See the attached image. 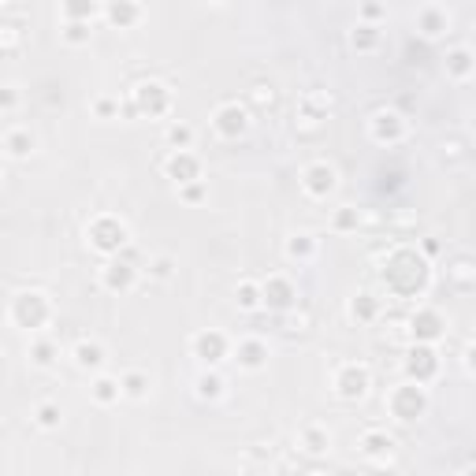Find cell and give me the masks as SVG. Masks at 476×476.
Listing matches in <instances>:
<instances>
[{"mask_svg":"<svg viewBox=\"0 0 476 476\" xmlns=\"http://www.w3.org/2000/svg\"><path fill=\"white\" fill-rule=\"evenodd\" d=\"M379 279L395 298H420L428 291V279H432V268H428V257L417 254L413 246H395L384 257V268H379Z\"/></svg>","mask_w":476,"mask_h":476,"instance_id":"6da1fadb","label":"cell"},{"mask_svg":"<svg viewBox=\"0 0 476 476\" xmlns=\"http://www.w3.org/2000/svg\"><path fill=\"white\" fill-rule=\"evenodd\" d=\"M53 316H57L53 295H49V291H37V287L19 291V295L12 298V305H8V320H12L19 331H30V336H37V331L49 327Z\"/></svg>","mask_w":476,"mask_h":476,"instance_id":"7a4b0ae2","label":"cell"},{"mask_svg":"<svg viewBox=\"0 0 476 476\" xmlns=\"http://www.w3.org/2000/svg\"><path fill=\"white\" fill-rule=\"evenodd\" d=\"M86 246L93 254H101L105 261L119 257L127 246H130V227L127 220H119L116 212H101V216H93L86 223Z\"/></svg>","mask_w":476,"mask_h":476,"instance_id":"3957f363","label":"cell"},{"mask_svg":"<svg viewBox=\"0 0 476 476\" xmlns=\"http://www.w3.org/2000/svg\"><path fill=\"white\" fill-rule=\"evenodd\" d=\"M175 98H171V89L160 82V78H146V82H138L130 89V101L123 105L127 116H150V119H164L171 112Z\"/></svg>","mask_w":476,"mask_h":476,"instance_id":"277c9868","label":"cell"},{"mask_svg":"<svg viewBox=\"0 0 476 476\" xmlns=\"http://www.w3.org/2000/svg\"><path fill=\"white\" fill-rule=\"evenodd\" d=\"M388 413L398 420V424H413L428 413V406H432V395H428V388L420 384H409V379H402V384H395L384 398Z\"/></svg>","mask_w":476,"mask_h":476,"instance_id":"5b68a950","label":"cell"},{"mask_svg":"<svg viewBox=\"0 0 476 476\" xmlns=\"http://www.w3.org/2000/svg\"><path fill=\"white\" fill-rule=\"evenodd\" d=\"M372 388V368L365 361H343L336 372H331V391L343 402H361Z\"/></svg>","mask_w":476,"mask_h":476,"instance_id":"8992f818","label":"cell"},{"mask_svg":"<svg viewBox=\"0 0 476 476\" xmlns=\"http://www.w3.org/2000/svg\"><path fill=\"white\" fill-rule=\"evenodd\" d=\"M440 368H443V361H440L436 347H420V343H413V347L406 350V357H402L406 379H409V384H420V388L432 384V379L440 376Z\"/></svg>","mask_w":476,"mask_h":476,"instance_id":"52a82bcc","label":"cell"},{"mask_svg":"<svg viewBox=\"0 0 476 476\" xmlns=\"http://www.w3.org/2000/svg\"><path fill=\"white\" fill-rule=\"evenodd\" d=\"M190 354L202 361V368H220L231 357V336H223L220 327H205L190 339Z\"/></svg>","mask_w":476,"mask_h":476,"instance_id":"ba28073f","label":"cell"},{"mask_svg":"<svg viewBox=\"0 0 476 476\" xmlns=\"http://www.w3.org/2000/svg\"><path fill=\"white\" fill-rule=\"evenodd\" d=\"M298 305V287L291 275L283 272H272L268 279H261V309H272V313H291Z\"/></svg>","mask_w":476,"mask_h":476,"instance_id":"9c48e42d","label":"cell"},{"mask_svg":"<svg viewBox=\"0 0 476 476\" xmlns=\"http://www.w3.org/2000/svg\"><path fill=\"white\" fill-rule=\"evenodd\" d=\"M302 190H305V198H313V202H327L339 190V168L327 164V160L305 164L302 168Z\"/></svg>","mask_w":476,"mask_h":476,"instance_id":"30bf717a","label":"cell"},{"mask_svg":"<svg viewBox=\"0 0 476 476\" xmlns=\"http://www.w3.org/2000/svg\"><path fill=\"white\" fill-rule=\"evenodd\" d=\"M406 327H409V339L420 343V347H436V343L447 336V320H443V313L432 309V305H420V309L409 316Z\"/></svg>","mask_w":476,"mask_h":476,"instance_id":"8fae6325","label":"cell"},{"mask_svg":"<svg viewBox=\"0 0 476 476\" xmlns=\"http://www.w3.org/2000/svg\"><path fill=\"white\" fill-rule=\"evenodd\" d=\"M212 130H216L223 141H238V138L250 130V109L238 105V101L216 105V112H212Z\"/></svg>","mask_w":476,"mask_h":476,"instance_id":"7c38bea8","label":"cell"},{"mask_svg":"<svg viewBox=\"0 0 476 476\" xmlns=\"http://www.w3.org/2000/svg\"><path fill=\"white\" fill-rule=\"evenodd\" d=\"M406 130H409V123L395 109H379L368 119V138L376 141V146H398V141L406 138Z\"/></svg>","mask_w":476,"mask_h":476,"instance_id":"4fadbf2b","label":"cell"},{"mask_svg":"<svg viewBox=\"0 0 476 476\" xmlns=\"http://www.w3.org/2000/svg\"><path fill=\"white\" fill-rule=\"evenodd\" d=\"M138 287V268L127 257H112L101 268V291L109 295H130Z\"/></svg>","mask_w":476,"mask_h":476,"instance_id":"5bb4252c","label":"cell"},{"mask_svg":"<svg viewBox=\"0 0 476 476\" xmlns=\"http://www.w3.org/2000/svg\"><path fill=\"white\" fill-rule=\"evenodd\" d=\"M164 175H168L175 186L198 182V179H202V157H198L194 150H179V153H168V160H164Z\"/></svg>","mask_w":476,"mask_h":476,"instance_id":"9a60e30c","label":"cell"},{"mask_svg":"<svg viewBox=\"0 0 476 476\" xmlns=\"http://www.w3.org/2000/svg\"><path fill=\"white\" fill-rule=\"evenodd\" d=\"M231 357L238 361V368H246V372H261L268 365V343L257 339V336H246V339H238L231 343Z\"/></svg>","mask_w":476,"mask_h":476,"instance_id":"2e32d148","label":"cell"},{"mask_svg":"<svg viewBox=\"0 0 476 476\" xmlns=\"http://www.w3.org/2000/svg\"><path fill=\"white\" fill-rule=\"evenodd\" d=\"M34 150H37V138L30 127H8L5 138H0V153L8 160H30Z\"/></svg>","mask_w":476,"mask_h":476,"instance_id":"e0dca14e","label":"cell"},{"mask_svg":"<svg viewBox=\"0 0 476 476\" xmlns=\"http://www.w3.org/2000/svg\"><path fill=\"white\" fill-rule=\"evenodd\" d=\"M413 19H417V30H420L424 37H440V34H447L450 23H454L447 5H420Z\"/></svg>","mask_w":476,"mask_h":476,"instance_id":"ac0fdd59","label":"cell"},{"mask_svg":"<svg viewBox=\"0 0 476 476\" xmlns=\"http://www.w3.org/2000/svg\"><path fill=\"white\" fill-rule=\"evenodd\" d=\"M357 450L368 461H388L395 454V436H388L384 428H368V432H361V440H357Z\"/></svg>","mask_w":476,"mask_h":476,"instance_id":"d6986e66","label":"cell"},{"mask_svg":"<svg viewBox=\"0 0 476 476\" xmlns=\"http://www.w3.org/2000/svg\"><path fill=\"white\" fill-rule=\"evenodd\" d=\"M71 361H75V368H82V372H101L105 361H109V350H105L98 339H78V343L71 347Z\"/></svg>","mask_w":476,"mask_h":476,"instance_id":"ffe728a7","label":"cell"},{"mask_svg":"<svg viewBox=\"0 0 476 476\" xmlns=\"http://www.w3.org/2000/svg\"><path fill=\"white\" fill-rule=\"evenodd\" d=\"M327 112H331V93L305 89L302 98H298V119L302 123H320V119H327Z\"/></svg>","mask_w":476,"mask_h":476,"instance_id":"44dd1931","label":"cell"},{"mask_svg":"<svg viewBox=\"0 0 476 476\" xmlns=\"http://www.w3.org/2000/svg\"><path fill=\"white\" fill-rule=\"evenodd\" d=\"M316 250H320V243H316V234H309V231H295L287 238V246H283L287 261H295V264H309L316 257Z\"/></svg>","mask_w":476,"mask_h":476,"instance_id":"7402d4cb","label":"cell"},{"mask_svg":"<svg viewBox=\"0 0 476 476\" xmlns=\"http://www.w3.org/2000/svg\"><path fill=\"white\" fill-rule=\"evenodd\" d=\"M89 398L98 402L101 409L116 406V402L123 398V391H119V376H105V372H98V376H93V384H89Z\"/></svg>","mask_w":476,"mask_h":476,"instance_id":"603a6c76","label":"cell"},{"mask_svg":"<svg viewBox=\"0 0 476 476\" xmlns=\"http://www.w3.org/2000/svg\"><path fill=\"white\" fill-rule=\"evenodd\" d=\"M298 447H302L309 458H320V454L331 450V432H327L324 424H305L302 432H298Z\"/></svg>","mask_w":476,"mask_h":476,"instance_id":"cb8c5ba5","label":"cell"},{"mask_svg":"<svg viewBox=\"0 0 476 476\" xmlns=\"http://www.w3.org/2000/svg\"><path fill=\"white\" fill-rule=\"evenodd\" d=\"M194 395H198L202 402H216V398L227 395V379H223L216 368H202L198 379H194Z\"/></svg>","mask_w":476,"mask_h":476,"instance_id":"d4e9b609","label":"cell"},{"mask_svg":"<svg viewBox=\"0 0 476 476\" xmlns=\"http://www.w3.org/2000/svg\"><path fill=\"white\" fill-rule=\"evenodd\" d=\"M347 313H350V320H357V324H372L379 313H384V302H379L372 291H361V295L350 298Z\"/></svg>","mask_w":476,"mask_h":476,"instance_id":"484cf974","label":"cell"},{"mask_svg":"<svg viewBox=\"0 0 476 476\" xmlns=\"http://www.w3.org/2000/svg\"><path fill=\"white\" fill-rule=\"evenodd\" d=\"M472 71H476V60H472V49H469V45H458V49L447 53V75H450L454 82H469Z\"/></svg>","mask_w":476,"mask_h":476,"instance_id":"4316f807","label":"cell"},{"mask_svg":"<svg viewBox=\"0 0 476 476\" xmlns=\"http://www.w3.org/2000/svg\"><path fill=\"white\" fill-rule=\"evenodd\" d=\"M101 16H105L112 26L127 30V26L141 23V16H146V8H141V5H127V0H119V5H105V8H101Z\"/></svg>","mask_w":476,"mask_h":476,"instance_id":"83f0119b","label":"cell"},{"mask_svg":"<svg viewBox=\"0 0 476 476\" xmlns=\"http://www.w3.org/2000/svg\"><path fill=\"white\" fill-rule=\"evenodd\" d=\"M119 391H123V398H130V402H141L150 395V376L141 372V368H130V372H123L119 376Z\"/></svg>","mask_w":476,"mask_h":476,"instance_id":"f1b7e54d","label":"cell"},{"mask_svg":"<svg viewBox=\"0 0 476 476\" xmlns=\"http://www.w3.org/2000/svg\"><path fill=\"white\" fill-rule=\"evenodd\" d=\"M234 302H238V309H243V313H257L261 309V283L243 279L234 287Z\"/></svg>","mask_w":476,"mask_h":476,"instance_id":"f546056e","label":"cell"},{"mask_svg":"<svg viewBox=\"0 0 476 476\" xmlns=\"http://www.w3.org/2000/svg\"><path fill=\"white\" fill-rule=\"evenodd\" d=\"M357 227H361V209L339 205L336 212H331V231H336V234H354Z\"/></svg>","mask_w":476,"mask_h":476,"instance_id":"4dcf8cb0","label":"cell"},{"mask_svg":"<svg viewBox=\"0 0 476 476\" xmlns=\"http://www.w3.org/2000/svg\"><path fill=\"white\" fill-rule=\"evenodd\" d=\"M60 420H64L60 402H37V409H34V424L41 428V432H57Z\"/></svg>","mask_w":476,"mask_h":476,"instance_id":"1f68e13d","label":"cell"},{"mask_svg":"<svg viewBox=\"0 0 476 476\" xmlns=\"http://www.w3.org/2000/svg\"><path fill=\"white\" fill-rule=\"evenodd\" d=\"M30 361H34L37 368H53V365L60 361V347H57L53 339H34V343H30Z\"/></svg>","mask_w":476,"mask_h":476,"instance_id":"d6a6232c","label":"cell"},{"mask_svg":"<svg viewBox=\"0 0 476 476\" xmlns=\"http://www.w3.org/2000/svg\"><path fill=\"white\" fill-rule=\"evenodd\" d=\"M376 45H379V26L357 23V26L350 30V49H357V53H372Z\"/></svg>","mask_w":476,"mask_h":476,"instance_id":"836d02e7","label":"cell"},{"mask_svg":"<svg viewBox=\"0 0 476 476\" xmlns=\"http://www.w3.org/2000/svg\"><path fill=\"white\" fill-rule=\"evenodd\" d=\"M164 138H168V146H171V153H179V150H194V127L190 123H171L168 130H164Z\"/></svg>","mask_w":476,"mask_h":476,"instance_id":"e575fe53","label":"cell"},{"mask_svg":"<svg viewBox=\"0 0 476 476\" xmlns=\"http://www.w3.org/2000/svg\"><path fill=\"white\" fill-rule=\"evenodd\" d=\"M98 16H101L98 5H64V8H60V19H64V23H93Z\"/></svg>","mask_w":476,"mask_h":476,"instance_id":"d590c367","label":"cell"},{"mask_svg":"<svg viewBox=\"0 0 476 476\" xmlns=\"http://www.w3.org/2000/svg\"><path fill=\"white\" fill-rule=\"evenodd\" d=\"M205 198H209V179H198V182L179 186V202H182V205H202Z\"/></svg>","mask_w":476,"mask_h":476,"instance_id":"8d00e7d4","label":"cell"},{"mask_svg":"<svg viewBox=\"0 0 476 476\" xmlns=\"http://www.w3.org/2000/svg\"><path fill=\"white\" fill-rule=\"evenodd\" d=\"M89 34H93V23H64L60 37L67 45H89Z\"/></svg>","mask_w":476,"mask_h":476,"instance_id":"74e56055","label":"cell"},{"mask_svg":"<svg viewBox=\"0 0 476 476\" xmlns=\"http://www.w3.org/2000/svg\"><path fill=\"white\" fill-rule=\"evenodd\" d=\"M175 264H179V261H175L171 254H157V257L150 261V279H160V283L171 279V275H175Z\"/></svg>","mask_w":476,"mask_h":476,"instance_id":"f35d334b","label":"cell"},{"mask_svg":"<svg viewBox=\"0 0 476 476\" xmlns=\"http://www.w3.org/2000/svg\"><path fill=\"white\" fill-rule=\"evenodd\" d=\"M119 112H123L119 98H98V101H93V116H98V119H119Z\"/></svg>","mask_w":476,"mask_h":476,"instance_id":"ab89813d","label":"cell"},{"mask_svg":"<svg viewBox=\"0 0 476 476\" xmlns=\"http://www.w3.org/2000/svg\"><path fill=\"white\" fill-rule=\"evenodd\" d=\"M19 101H23L19 86H0V112H16V109H19Z\"/></svg>","mask_w":476,"mask_h":476,"instance_id":"60d3db41","label":"cell"},{"mask_svg":"<svg viewBox=\"0 0 476 476\" xmlns=\"http://www.w3.org/2000/svg\"><path fill=\"white\" fill-rule=\"evenodd\" d=\"M384 16H388V8H384V5H361V19H365L368 26H372L376 19H384Z\"/></svg>","mask_w":476,"mask_h":476,"instance_id":"b9f144b4","label":"cell"},{"mask_svg":"<svg viewBox=\"0 0 476 476\" xmlns=\"http://www.w3.org/2000/svg\"><path fill=\"white\" fill-rule=\"evenodd\" d=\"M254 101H257V105H272V101H275L272 86H254Z\"/></svg>","mask_w":476,"mask_h":476,"instance_id":"7bdbcfd3","label":"cell"},{"mask_svg":"<svg viewBox=\"0 0 476 476\" xmlns=\"http://www.w3.org/2000/svg\"><path fill=\"white\" fill-rule=\"evenodd\" d=\"M461 476H472V465H465V469H461Z\"/></svg>","mask_w":476,"mask_h":476,"instance_id":"ee69618b","label":"cell"},{"mask_svg":"<svg viewBox=\"0 0 476 476\" xmlns=\"http://www.w3.org/2000/svg\"><path fill=\"white\" fill-rule=\"evenodd\" d=\"M0 175H5V168H0Z\"/></svg>","mask_w":476,"mask_h":476,"instance_id":"f6af8a7d","label":"cell"},{"mask_svg":"<svg viewBox=\"0 0 476 476\" xmlns=\"http://www.w3.org/2000/svg\"><path fill=\"white\" fill-rule=\"evenodd\" d=\"M313 476H320V472H313Z\"/></svg>","mask_w":476,"mask_h":476,"instance_id":"bcb514c9","label":"cell"}]
</instances>
